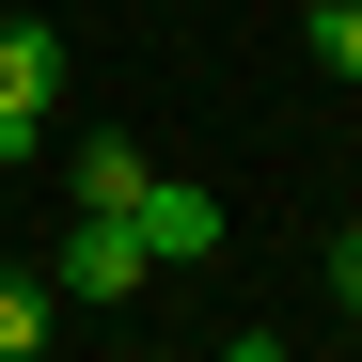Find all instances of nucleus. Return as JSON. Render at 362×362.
I'll use <instances>...</instances> for the list:
<instances>
[{"instance_id":"f257e3e1","label":"nucleus","mask_w":362,"mask_h":362,"mask_svg":"<svg viewBox=\"0 0 362 362\" xmlns=\"http://www.w3.org/2000/svg\"><path fill=\"white\" fill-rule=\"evenodd\" d=\"M47 95H64V32L32 16H0V158H47Z\"/></svg>"},{"instance_id":"f03ea898","label":"nucleus","mask_w":362,"mask_h":362,"mask_svg":"<svg viewBox=\"0 0 362 362\" xmlns=\"http://www.w3.org/2000/svg\"><path fill=\"white\" fill-rule=\"evenodd\" d=\"M127 236H142V268H205V252H221V189L142 173V189H127Z\"/></svg>"},{"instance_id":"7ed1b4c3","label":"nucleus","mask_w":362,"mask_h":362,"mask_svg":"<svg viewBox=\"0 0 362 362\" xmlns=\"http://www.w3.org/2000/svg\"><path fill=\"white\" fill-rule=\"evenodd\" d=\"M64 284H79V299H142L158 268H142V236H127V221H95V205H79V236H64Z\"/></svg>"},{"instance_id":"20e7f679","label":"nucleus","mask_w":362,"mask_h":362,"mask_svg":"<svg viewBox=\"0 0 362 362\" xmlns=\"http://www.w3.org/2000/svg\"><path fill=\"white\" fill-rule=\"evenodd\" d=\"M142 173H158L142 142H79V158H64V189H79L95 221H127V189H142Z\"/></svg>"},{"instance_id":"39448f33","label":"nucleus","mask_w":362,"mask_h":362,"mask_svg":"<svg viewBox=\"0 0 362 362\" xmlns=\"http://www.w3.org/2000/svg\"><path fill=\"white\" fill-rule=\"evenodd\" d=\"M16 346H47V284H32V268H0V362H16Z\"/></svg>"},{"instance_id":"423d86ee","label":"nucleus","mask_w":362,"mask_h":362,"mask_svg":"<svg viewBox=\"0 0 362 362\" xmlns=\"http://www.w3.org/2000/svg\"><path fill=\"white\" fill-rule=\"evenodd\" d=\"M299 32H315V64H331V79H362V0H315Z\"/></svg>"},{"instance_id":"0eeeda50","label":"nucleus","mask_w":362,"mask_h":362,"mask_svg":"<svg viewBox=\"0 0 362 362\" xmlns=\"http://www.w3.org/2000/svg\"><path fill=\"white\" fill-rule=\"evenodd\" d=\"M331 299H346V315H362V221L331 236Z\"/></svg>"},{"instance_id":"6e6552de","label":"nucleus","mask_w":362,"mask_h":362,"mask_svg":"<svg viewBox=\"0 0 362 362\" xmlns=\"http://www.w3.org/2000/svg\"><path fill=\"white\" fill-rule=\"evenodd\" d=\"M221 362H299V346H284V331H236V346H221Z\"/></svg>"},{"instance_id":"1a4fd4ad","label":"nucleus","mask_w":362,"mask_h":362,"mask_svg":"<svg viewBox=\"0 0 362 362\" xmlns=\"http://www.w3.org/2000/svg\"><path fill=\"white\" fill-rule=\"evenodd\" d=\"M16 362H47V346H16Z\"/></svg>"},{"instance_id":"9d476101","label":"nucleus","mask_w":362,"mask_h":362,"mask_svg":"<svg viewBox=\"0 0 362 362\" xmlns=\"http://www.w3.org/2000/svg\"><path fill=\"white\" fill-rule=\"evenodd\" d=\"M0 16H16V0H0Z\"/></svg>"}]
</instances>
